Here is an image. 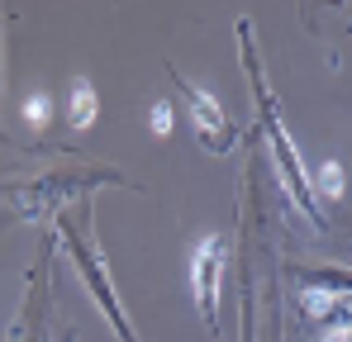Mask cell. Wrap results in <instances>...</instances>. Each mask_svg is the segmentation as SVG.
<instances>
[{
	"label": "cell",
	"mask_w": 352,
	"mask_h": 342,
	"mask_svg": "<svg viewBox=\"0 0 352 342\" xmlns=\"http://www.w3.org/2000/svg\"><path fill=\"white\" fill-rule=\"evenodd\" d=\"M24 114H29V124H48V119H43V114H48V100H43V95H29Z\"/></svg>",
	"instance_id": "8"
},
{
	"label": "cell",
	"mask_w": 352,
	"mask_h": 342,
	"mask_svg": "<svg viewBox=\"0 0 352 342\" xmlns=\"http://www.w3.org/2000/svg\"><path fill=\"white\" fill-rule=\"evenodd\" d=\"M96 110H100L96 91H91L86 81H76V86H72V124H76V128H86V124L96 119Z\"/></svg>",
	"instance_id": "5"
},
{
	"label": "cell",
	"mask_w": 352,
	"mask_h": 342,
	"mask_svg": "<svg viewBox=\"0 0 352 342\" xmlns=\"http://www.w3.org/2000/svg\"><path fill=\"white\" fill-rule=\"evenodd\" d=\"M248 53V67H252V81H257V105H262V119H267V128H272V143H276V162H281V171H286V181H291L295 190V205L314 219V224L324 228V214H319V205H314V195H309V185H305V171H300V157H295L291 138H286V128H281V119H276V105H272V91H267V81H262V67H257V57H252V48H243Z\"/></svg>",
	"instance_id": "1"
},
{
	"label": "cell",
	"mask_w": 352,
	"mask_h": 342,
	"mask_svg": "<svg viewBox=\"0 0 352 342\" xmlns=\"http://www.w3.org/2000/svg\"><path fill=\"white\" fill-rule=\"evenodd\" d=\"M319 185H324V195H343V167L338 162H324L319 167Z\"/></svg>",
	"instance_id": "6"
},
{
	"label": "cell",
	"mask_w": 352,
	"mask_h": 342,
	"mask_svg": "<svg viewBox=\"0 0 352 342\" xmlns=\"http://www.w3.org/2000/svg\"><path fill=\"white\" fill-rule=\"evenodd\" d=\"M153 133H172V105H153Z\"/></svg>",
	"instance_id": "7"
},
{
	"label": "cell",
	"mask_w": 352,
	"mask_h": 342,
	"mask_svg": "<svg viewBox=\"0 0 352 342\" xmlns=\"http://www.w3.org/2000/svg\"><path fill=\"white\" fill-rule=\"evenodd\" d=\"M219 262H224V238H205L190 252V281H195V304L205 309V319L214 323L219 309Z\"/></svg>",
	"instance_id": "4"
},
{
	"label": "cell",
	"mask_w": 352,
	"mask_h": 342,
	"mask_svg": "<svg viewBox=\"0 0 352 342\" xmlns=\"http://www.w3.org/2000/svg\"><path fill=\"white\" fill-rule=\"evenodd\" d=\"M181 86V95L190 100V110H195V128H200V143H210L214 152H229L238 143V128L224 119V110H219V100L214 95H205V91H195L190 81H176Z\"/></svg>",
	"instance_id": "3"
},
{
	"label": "cell",
	"mask_w": 352,
	"mask_h": 342,
	"mask_svg": "<svg viewBox=\"0 0 352 342\" xmlns=\"http://www.w3.org/2000/svg\"><path fill=\"white\" fill-rule=\"evenodd\" d=\"M62 233L72 238V252H76V262H81V276H86V285H91V290L100 295V304H105V319H110V323L119 328V338H124V342H138V338H133V328H129V319L119 314V304H115V290H110V281H105V271H100L96 252L86 247V238H81L76 228L67 224V219H62Z\"/></svg>",
	"instance_id": "2"
}]
</instances>
